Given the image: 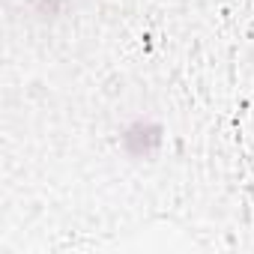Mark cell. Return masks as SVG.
<instances>
[{"instance_id":"obj_1","label":"cell","mask_w":254,"mask_h":254,"mask_svg":"<svg viewBox=\"0 0 254 254\" xmlns=\"http://www.w3.org/2000/svg\"><path fill=\"white\" fill-rule=\"evenodd\" d=\"M123 144H126V150H129L132 144H138L132 150V156H150L162 144V129H159L156 123H150V120H138V123H132L129 129H126Z\"/></svg>"}]
</instances>
